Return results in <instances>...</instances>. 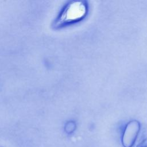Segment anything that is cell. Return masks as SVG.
<instances>
[{"label":"cell","mask_w":147,"mask_h":147,"mask_svg":"<svg viewBox=\"0 0 147 147\" xmlns=\"http://www.w3.org/2000/svg\"><path fill=\"white\" fill-rule=\"evenodd\" d=\"M87 6L81 1L69 3L60 14L57 24H63L79 21L86 14Z\"/></svg>","instance_id":"1"},{"label":"cell","mask_w":147,"mask_h":147,"mask_svg":"<svg viewBox=\"0 0 147 147\" xmlns=\"http://www.w3.org/2000/svg\"><path fill=\"white\" fill-rule=\"evenodd\" d=\"M140 130V124L138 121L133 120L129 122L125 129L122 143L124 147H132L134 144Z\"/></svg>","instance_id":"2"},{"label":"cell","mask_w":147,"mask_h":147,"mask_svg":"<svg viewBox=\"0 0 147 147\" xmlns=\"http://www.w3.org/2000/svg\"><path fill=\"white\" fill-rule=\"evenodd\" d=\"M76 128V124L74 122L69 121L67 122L65 126V131L68 133H72Z\"/></svg>","instance_id":"3"},{"label":"cell","mask_w":147,"mask_h":147,"mask_svg":"<svg viewBox=\"0 0 147 147\" xmlns=\"http://www.w3.org/2000/svg\"><path fill=\"white\" fill-rule=\"evenodd\" d=\"M138 147H147V142L144 141L138 145Z\"/></svg>","instance_id":"4"}]
</instances>
